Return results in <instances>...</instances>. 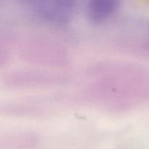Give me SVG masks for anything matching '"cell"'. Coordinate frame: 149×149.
<instances>
[{
  "label": "cell",
  "instance_id": "7a4b0ae2",
  "mask_svg": "<svg viewBox=\"0 0 149 149\" xmlns=\"http://www.w3.org/2000/svg\"><path fill=\"white\" fill-rule=\"evenodd\" d=\"M120 0H89L87 13L89 20L95 24L107 21L117 12Z\"/></svg>",
  "mask_w": 149,
  "mask_h": 149
},
{
  "label": "cell",
  "instance_id": "6da1fadb",
  "mask_svg": "<svg viewBox=\"0 0 149 149\" xmlns=\"http://www.w3.org/2000/svg\"><path fill=\"white\" fill-rule=\"evenodd\" d=\"M40 18L53 24L66 23L72 15L74 0H26Z\"/></svg>",
  "mask_w": 149,
  "mask_h": 149
}]
</instances>
